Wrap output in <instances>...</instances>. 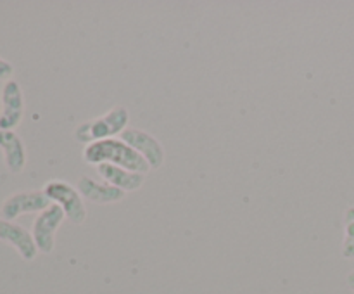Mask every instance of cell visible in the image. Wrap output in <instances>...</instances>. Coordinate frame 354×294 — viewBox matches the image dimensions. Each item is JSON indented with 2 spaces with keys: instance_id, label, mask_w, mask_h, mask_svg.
<instances>
[{
  "instance_id": "obj_1",
  "label": "cell",
  "mask_w": 354,
  "mask_h": 294,
  "mask_svg": "<svg viewBox=\"0 0 354 294\" xmlns=\"http://www.w3.org/2000/svg\"><path fill=\"white\" fill-rule=\"evenodd\" d=\"M83 159L88 165L99 166L102 163H111V165L121 166V168L142 173V175H147L151 172L149 163L121 138H107V140L85 145L83 147Z\"/></svg>"
},
{
  "instance_id": "obj_2",
  "label": "cell",
  "mask_w": 354,
  "mask_h": 294,
  "mask_svg": "<svg viewBox=\"0 0 354 294\" xmlns=\"http://www.w3.org/2000/svg\"><path fill=\"white\" fill-rule=\"evenodd\" d=\"M128 121H130V114L127 107L114 106L102 116L78 125L75 130V138L85 145L107 140V138H116V135H121L127 130Z\"/></svg>"
},
{
  "instance_id": "obj_3",
  "label": "cell",
  "mask_w": 354,
  "mask_h": 294,
  "mask_svg": "<svg viewBox=\"0 0 354 294\" xmlns=\"http://www.w3.org/2000/svg\"><path fill=\"white\" fill-rule=\"evenodd\" d=\"M44 192L54 204L62 208L66 218L71 223L82 225L86 220V206L80 190L64 180H48L44 185Z\"/></svg>"
},
{
  "instance_id": "obj_4",
  "label": "cell",
  "mask_w": 354,
  "mask_h": 294,
  "mask_svg": "<svg viewBox=\"0 0 354 294\" xmlns=\"http://www.w3.org/2000/svg\"><path fill=\"white\" fill-rule=\"evenodd\" d=\"M64 218L66 214L62 211V208L54 203L45 211L38 213V217L33 221V228H31V235H33L38 251L44 252V255H48V252L54 251L55 232L61 227Z\"/></svg>"
},
{
  "instance_id": "obj_5",
  "label": "cell",
  "mask_w": 354,
  "mask_h": 294,
  "mask_svg": "<svg viewBox=\"0 0 354 294\" xmlns=\"http://www.w3.org/2000/svg\"><path fill=\"white\" fill-rule=\"evenodd\" d=\"M121 140L127 142L133 151H137L145 161L149 163L151 169H159L165 165L166 152L161 142L142 128H130L121 134Z\"/></svg>"
},
{
  "instance_id": "obj_6",
  "label": "cell",
  "mask_w": 354,
  "mask_h": 294,
  "mask_svg": "<svg viewBox=\"0 0 354 294\" xmlns=\"http://www.w3.org/2000/svg\"><path fill=\"white\" fill-rule=\"evenodd\" d=\"M52 204L44 190H23L7 197L0 206L3 220L12 221L23 213H41Z\"/></svg>"
},
{
  "instance_id": "obj_7",
  "label": "cell",
  "mask_w": 354,
  "mask_h": 294,
  "mask_svg": "<svg viewBox=\"0 0 354 294\" xmlns=\"http://www.w3.org/2000/svg\"><path fill=\"white\" fill-rule=\"evenodd\" d=\"M2 111H0V130H12L19 127L24 114V97L21 85L16 80H9L3 83L2 93Z\"/></svg>"
},
{
  "instance_id": "obj_8",
  "label": "cell",
  "mask_w": 354,
  "mask_h": 294,
  "mask_svg": "<svg viewBox=\"0 0 354 294\" xmlns=\"http://www.w3.org/2000/svg\"><path fill=\"white\" fill-rule=\"evenodd\" d=\"M0 241L14 246L17 249V252L21 255V258L26 259V261H31V259L37 258L38 248L35 244L33 235L23 225L0 218Z\"/></svg>"
},
{
  "instance_id": "obj_9",
  "label": "cell",
  "mask_w": 354,
  "mask_h": 294,
  "mask_svg": "<svg viewBox=\"0 0 354 294\" xmlns=\"http://www.w3.org/2000/svg\"><path fill=\"white\" fill-rule=\"evenodd\" d=\"M76 189L80 190L82 197H85L86 201L95 204L120 203L127 196V192H123L121 189H116L111 183L104 182V180H95L88 175L80 176L78 183H76Z\"/></svg>"
},
{
  "instance_id": "obj_10",
  "label": "cell",
  "mask_w": 354,
  "mask_h": 294,
  "mask_svg": "<svg viewBox=\"0 0 354 294\" xmlns=\"http://www.w3.org/2000/svg\"><path fill=\"white\" fill-rule=\"evenodd\" d=\"M97 172H99L100 178L104 182L111 183L116 189H121L123 192H135V190L140 189L145 182V175L142 173L130 172V169H124L121 166L111 165V163H102V165L97 166Z\"/></svg>"
},
{
  "instance_id": "obj_11",
  "label": "cell",
  "mask_w": 354,
  "mask_h": 294,
  "mask_svg": "<svg viewBox=\"0 0 354 294\" xmlns=\"http://www.w3.org/2000/svg\"><path fill=\"white\" fill-rule=\"evenodd\" d=\"M0 149L3 152V163L14 175L21 173L26 166V147L16 131L0 130Z\"/></svg>"
},
{
  "instance_id": "obj_12",
  "label": "cell",
  "mask_w": 354,
  "mask_h": 294,
  "mask_svg": "<svg viewBox=\"0 0 354 294\" xmlns=\"http://www.w3.org/2000/svg\"><path fill=\"white\" fill-rule=\"evenodd\" d=\"M346 237L342 242V256L348 259L354 258V208H349L344 214Z\"/></svg>"
},
{
  "instance_id": "obj_13",
  "label": "cell",
  "mask_w": 354,
  "mask_h": 294,
  "mask_svg": "<svg viewBox=\"0 0 354 294\" xmlns=\"http://www.w3.org/2000/svg\"><path fill=\"white\" fill-rule=\"evenodd\" d=\"M12 64L9 61H6V59L0 57V82H9V80H12Z\"/></svg>"
},
{
  "instance_id": "obj_14",
  "label": "cell",
  "mask_w": 354,
  "mask_h": 294,
  "mask_svg": "<svg viewBox=\"0 0 354 294\" xmlns=\"http://www.w3.org/2000/svg\"><path fill=\"white\" fill-rule=\"evenodd\" d=\"M346 282H348V286L351 287V289L354 291V272L349 273V275H348V279H346Z\"/></svg>"
}]
</instances>
